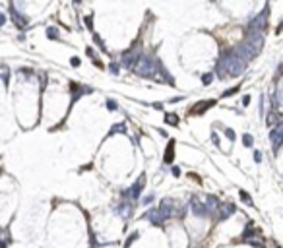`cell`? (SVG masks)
Here are the masks:
<instances>
[{"instance_id": "cell-39", "label": "cell", "mask_w": 283, "mask_h": 248, "mask_svg": "<svg viewBox=\"0 0 283 248\" xmlns=\"http://www.w3.org/2000/svg\"><path fill=\"white\" fill-rule=\"evenodd\" d=\"M277 248H281V246H279V244H277Z\"/></svg>"}, {"instance_id": "cell-18", "label": "cell", "mask_w": 283, "mask_h": 248, "mask_svg": "<svg viewBox=\"0 0 283 248\" xmlns=\"http://www.w3.org/2000/svg\"><path fill=\"white\" fill-rule=\"evenodd\" d=\"M246 242L254 248H266V240H260V239H252V240H246Z\"/></svg>"}, {"instance_id": "cell-33", "label": "cell", "mask_w": 283, "mask_h": 248, "mask_svg": "<svg viewBox=\"0 0 283 248\" xmlns=\"http://www.w3.org/2000/svg\"><path fill=\"white\" fill-rule=\"evenodd\" d=\"M171 171H173V176H180V175H182V171H180L179 167H173Z\"/></svg>"}, {"instance_id": "cell-14", "label": "cell", "mask_w": 283, "mask_h": 248, "mask_svg": "<svg viewBox=\"0 0 283 248\" xmlns=\"http://www.w3.org/2000/svg\"><path fill=\"white\" fill-rule=\"evenodd\" d=\"M114 134H126V124H122V122L114 124L111 128V132H109V136H114Z\"/></svg>"}, {"instance_id": "cell-12", "label": "cell", "mask_w": 283, "mask_h": 248, "mask_svg": "<svg viewBox=\"0 0 283 248\" xmlns=\"http://www.w3.org/2000/svg\"><path fill=\"white\" fill-rule=\"evenodd\" d=\"M173 159H175V140H171L169 144H167V149H165V157H163V161H165V165H171Z\"/></svg>"}, {"instance_id": "cell-21", "label": "cell", "mask_w": 283, "mask_h": 248, "mask_svg": "<svg viewBox=\"0 0 283 248\" xmlns=\"http://www.w3.org/2000/svg\"><path fill=\"white\" fill-rule=\"evenodd\" d=\"M243 144H244L246 147H252V145H254V138H252L250 134H244V136H243Z\"/></svg>"}, {"instance_id": "cell-1", "label": "cell", "mask_w": 283, "mask_h": 248, "mask_svg": "<svg viewBox=\"0 0 283 248\" xmlns=\"http://www.w3.org/2000/svg\"><path fill=\"white\" fill-rule=\"evenodd\" d=\"M246 62L243 56L237 52V49H227L219 54V58L215 62V74L219 80H225V76H240L246 68Z\"/></svg>"}, {"instance_id": "cell-13", "label": "cell", "mask_w": 283, "mask_h": 248, "mask_svg": "<svg viewBox=\"0 0 283 248\" xmlns=\"http://www.w3.org/2000/svg\"><path fill=\"white\" fill-rule=\"evenodd\" d=\"M213 105H215V101H213V99H209V101H204V103H196V105H194V109H192V114L206 113L208 107H213Z\"/></svg>"}, {"instance_id": "cell-22", "label": "cell", "mask_w": 283, "mask_h": 248, "mask_svg": "<svg viewBox=\"0 0 283 248\" xmlns=\"http://www.w3.org/2000/svg\"><path fill=\"white\" fill-rule=\"evenodd\" d=\"M2 80H4V86H8V82H10V72H8V66H2Z\"/></svg>"}, {"instance_id": "cell-9", "label": "cell", "mask_w": 283, "mask_h": 248, "mask_svg": "<svg viewBox=\"0 0 283 248\" xmlns=\"http://www.w3.org/2000/svg\"><path fill=\"white\" fill-rule=\"evenodd\" d=\"M10 14H12V19H14V25L18 29H23L25 25H27V18L19 12V10H16V6H12L10 8Z\"/></svg>"}, {"instance_id": "cell-36", "label": "cell", "mask_w": 283, "mask_h": 248, "mask_svg": "<svg viewBox=\"0 0 283 248\" xmlns=\"http://www.w3.org/2000/svg\"><path fill=\"white\" fill-rule=\"evenodd\" d=\"M250 103V95H244L243 97V105H248Z\"/></svg>"}, {"instance_id": "cell-37", "label": "cell", "mask_w": 283, "mask_h": 248, "mask_svg": "<svg viewBox=\"0 0 283 248\" xmlns=\"http://www.w3.org/2000/svg\"><path fill=\"white\" fill-rule=\"evenodd\" d=\"M281 31H283V22H281L279 25H277V35H279V33H281Z\"/></svg>"}, {"instance_id": "cell-7", "label": "cell", "mask_w": 283, "mask_h": 248, "mask_svg": "<svg viewBox=\"0 0 283 248\" xmlns=\"http://www.w3.org/2000/svg\"><path fill=\"white\" fill-rule=\"evenodd\" d=\"M233 213H235V204H231V202H221V205H219V209H217V219L219 221H225V219L231 217Z\"/></svg>"}, {"instance_id": "cell-16", "label": "cell", "mask_w": 283, "mask_h": 248, "mask_svg": "<svg viewBox=\"0 0 283 248\" xmlns=\"http://www.w3.org/2000/svg\"><path fill=\"white\" fill-rule=\"evenodd\" d=\"M91 35H93V41H95L97 47H99V51H101V52H107V47H105V43H103V39H101V37H99L97 33H91Z\"/></svg>"}, {"instance_id": "cell-25", "label": "cell", "mask_w": 283, "mask_h": 248, "mask_svg": "<svg viewBox=\"0 0 283 248\" xmlns=\"http://www.w3.org/2000/svg\"><path fill=\"white\" fill-rule=\"evenodd\" d=\"M107 109H109V110H117V109H118L117 101H114V99H107Z\"/></svg>"}, {"instance_id": "cell-35", "label": "cell", "mask_w": 283, "mask_h": 248, "mask_svg": "<svg viewBox=\"0 0 283 248\" xmlns=\"http://www.w3.org/2000/svg\"><path fill=\"white\" fill-rule=\"evenodd\" d=\"M254 161H256V163L262 161V153H260V151H254Z\"/></svg>"}, {"instance_id": "cell-4", "label": "cell", "mask_w": 283, "mask_h": 248, "mask_svg": "<svg viewBox=\"0 0 283 248\" xmlns=\"http://www.w3.org/2000/svg\"><path fill=\"white\" fill-rule=\"evenodd\" d=\"M142 54H144V52H140L136 49H128V51H124L122 54H120V62H118V64L122 68H132V70H134V66L140 62Z\"/></svg>"}, {"instance_id": "cell-26", "label": "cell", "mask_w": 283, "mask_h": 248, "mask_svg": "<svg viewBox=\"0 0 283 248\" xmlns=\"http://www.w3.org/2000/svg\"><path fill=\"white\" fill-rule=\"evenodd\" d=\"M239 89H240L239 86H237V87H233V89H227V91H225V93H223V97H231V95H235V93H237V91H239Z\"/></svg>"}, {"instance_id": "cell-6", "label": "cell", "mask_w": 283, "mask_h": 248, "mask_svg": "<svg viewBox=\"0 0 283 248\" xmlns=\"http://www.w3.org/2000/svg\"><path fill=\"white\" fill-rule=\"evenodd\" d=\"M270 141H271V149L277 153V149L283 145V120L275 122V128L270 130Z\"/></svg>"}, {"instance_id": "cell-3", "label": "cell", "mask_w": 283, "mask_h": 248, "mask_svg": "<svg viewBox=\"0 0 283 248\" xmlns=\"http://www.w3.org/2000/svg\"><path fill=\"white\" fill-rule=\"evenodd\" d=\"M268 18H270V6H266L258 16H256V18H252L248 22L246 31H264L266 25H268Z\"/></svg>"}, {"instance_id": "cell-30", "label": "cell", "mask_w": 283, "mask_h": 248, "mask_svg": "<svg viewBox=\"0 0 283 248\" xmlns=\"http://www.w3.org/2000/svg\"><path fill=\"white\" fill-rule=\"evenodd\" d=\"M225 136H227V138H229V140H231V141L235 140V132H233L231 128H225Z\"/></svg>"}, {"instance_id": "cell-8", "label": "cell", "mask_w": 283, "mask_h": 248, "mask_svg": "<svg viewBox=\"0 0 283 248\" xmlns=\"http://www.w3.org/2000/svg\"><path fill=\"white\" fill-rule=\"evenodd\" d=\"M70 91H72V103H74L76 99H80L83 93H91L93 89L86 87V86H80V83H76V82H70Z\"/></svg>"}, {"instance_id": "cell-20", "label": "cell", "mask_w": 283, "mask_h": 248, "mask_svg": "<svg viewBox=\"0 0 283 248\" xmlns=\"http://www.w3.org/2000/svg\"><path fill=\"white\" fill-rule=\"evenodd\" d=\"M83 23H86V27L91 31V33H95V31H93V16H86V18H83Z\"/></svg>"}, {"instance_id": "cell-27", "label": "cell", "mask_w": 283, "mask_h": 248, "mask_svg": "<svg viewBox=\"0 0 283 248\" xmlns=\"http://www.w3.org/2000/svg\"><path fill=\"white\" fill-rule=\"evenodd\" d=\"M80 64H82V62H80V58H78V56H72V58H70V66H72V68H78Z\"/></svg>"}, {"instance_id": "cell-17", "label": "cell", "mask_w": 283, "mask_h": 248, "mask_svg": "<svg viewBox=\"0 0 283 248\" xmlns=\"http://www.w3.org/2000/svg\"><path fill=\"white\" fill-rule=\"evenodd\" d=\"M239 196H240V200L246 204V205H252V198H250V194L246 192V190H240L239 192Z\"/></svg>"}, {"instance_id": "cell-2", "label": "cell", "mask_w": 283, "mask_h": 248, "mask_svg": "<svg viewBox=\"0 0 283 248\" xmlns=\"http://www.w3.org/2000/svg\"><path fill=\"white\" fill-rule=\"evenodd\" d=\"M134 72L138 74L142 78H149V80H163L165 83H171V86H175V80H173V76L169 72L163 68L159 60L155 58L153 54H142L140 62L134 66Z\"/></svg>"}, {"instance_id": "cell-34", "label": "cell", "mask_w": 283, "mask_h": 248, "mask_svg": "<svg viewBox=\"0 0 283 248\" xmlns=\"http://www.w3.org/2000/svg\"><path fill=\"white\" fill-rule=\"evenodd\" d=\"M93 62H95V66H97V68H101V70L105 68V64H103V62H101V60L97 58V56H95V58H93Z\"/></svg>"}, {"instance_id": "cell-38", "label": "cell", "mask_w": 283, "mask_h": 248, "mask_svg": "<svg viewBox=\"0 0 283 248\" xmlns=\"http://www.w3.org/2000/svg\"><path fill=\"white\" fill-rule=\"evenodd\" d=\"M80 2H82V0H74V4H80Z\"/></svg>"}, {"instance_id": "cell-19", "label": "cell", "mask_w": 283, "mask_h": 248, "mask_svg": "<svg viewBox=\"0 0 283 248\" xmlns=\"http://www.w3.org/2000/svg\"><path fill=\"white\" fill-rule=\"evenodd\" d=\"M165 122H169L173 126H179V117L176 114H165Z\"/></svg>"}, {"instance_id": "cell-32", "label": "cell", "mask_w": 283, "mask_h": 248, "mask_svg": "<svg viewBox=\"0 0 283 248\" xmlns=\"http://www.w3.org/2000/svg\"><path fill=\"white\" fill-rule=\"evenodd\" d=\"M86 54L89 56V58H95V51H93L91 47H87V49H86Z\"/></svg>"}, {"instance_id": "cell-10", "label": "cell", "mask_w": 283, "mask_h": 248, "mask_svg": "<svg viewBox=\"0 0 283 248\" xmlns=\"http://www.w3.org/2000/svg\"><path fill=\"white\" fill-rule=\"evenodd\" d=\"M144 186H145V175H142L138 180L134 182V186L130 188V196H132L134 202H136V200H140V194L144 192Z\"/></svg>"}, {"instance_id": "cell-29", "label": "cell", "mask_w": 283, "mask_h": 248, "mask_svg": "<svg viewBox=\"0 0 283 248\" xmlns=\"http://www.w3.org/2000/svg\"><path fill=\"white\" fill-rule=\"evenodd\" d=\"M18 72H19V74H25V76H33V74H35L33 70H31V68H19Z\"/></svg>"}, {"instance_id": "cell-5", "label": "cell", "mask_w": 283, "mask_h": 248, "mask_svg": "<svg viewBox=\"0 0 283 248\" xmlns=\"http://www.w3.org/2000/svg\"><path fill=\"white\" fill-rule=\"evenodd\" d=\"M188 205H190V209L194 211V215H198V217H208V215H211V213H209V209H208V204L204 202L200 196H196V194H192V196H190Z\"/></svg>"}, {"instance_id": "cell-11", "label": "cell", "mask_w": 283, "mask_h": 248, "mask_svg": "<svg viewBox=\"0 0 283 248\" xmlns=\"http://www.w3.org/2000/svg\"><path fill=\"white\" fill-rule=\"evenodd\" d=\"M145 219H149L153 225H157V227H161L165 223V219H163V215H161V211H159V208H155V209H149L148 213L144 215Z\"/></svg>"}, {"instance_id": "cell-28", "label": "cell", "mask_w": 283, "mask_h": 248, "mask_svg": "<svg viewBox=\"0 0 283 248\" xmlns=\"http://www.w3.org/2000/svg\"><path fill=\"white\" fill-rule=\"evenodd\" d=\"M136 239H138V233H134V235H130V236H128V240H126V244H124V248H128V246H130V244H132V242H134Z\"/></svg>"}, {"instance_id": "cell-23", "label": "cell", "mask_w": 283, "mask_h": 248, "mask_svg": "<svg viewBox=\"0 0 283 248\" xmlns=\"http://www.w3.org/2000/svg\"><path fill=\"white\" fill-rule=\"evenodd\" d=\"M211 82H213V74H204V76H202V83H204V86H209Z\"/></svg>"}, {"instance_id": "cell-24", "label": "cell", "mask_w": 283, "mask_h": 248, "mask_svg": "<svg viewBox=\"0 0 283 248\" xmlns=\"http://www.w3.org/2000/svg\"><path fill=\"white\" fill-rule=\"evenodd\" d=\"M109 70H111V74H114V76H117V74L120 72V64H117V62H111V64H109Z\"/></svg>"}, {"instance_id": "cell-15", "label": "cell", "mask_w": 283, "mask_h": 248, "mask_svg": "<svg viewBox=\"0 0 283 248\" xmlns=\"http://www.w3.org/2000/svg\"><path fill=\"white\" fill-rule=\"evenodd\" d=\"M47 39H51V41H58V39H60L58 29H56V27H49V29H47Z\"/></svg>"}, {"instance_id": "cell-31", "label": "cell", "mask_w": 283, "mask_h": 248, "mask_svg": "<svg viewBox=\"0 0 283 248\" xmlns=\"http://www.w3.org/2000/svg\"><path fill=\"white\" fill-rule=\"evenodd\" d=\"M153 200H155V196H145L144 200H142V204H144V205H149L151 202H153Z\"/></svg>"}]
</instances>
